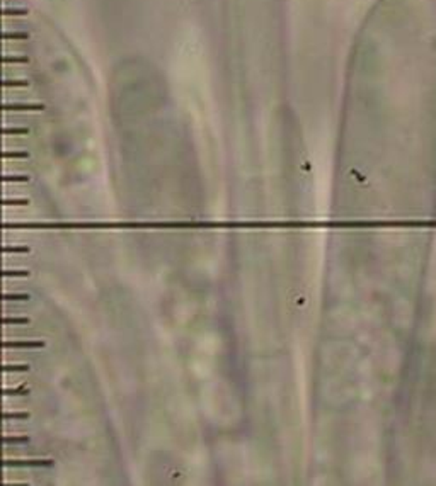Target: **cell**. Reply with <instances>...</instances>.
Here are the masks:
<instances>
[{
	"mask_svg": "<svg viewBox=\"0 0 436 486\" xmlns=\"http://www.w3.org/2000/svg\"><path fill=\"white\" fill-rule=\"evenodd\" d=\"M43 340H0V349H43Z\"/></svg>",
	"mask_w": 436,
	"mask_h": 486,
	"instance_id": "cell-3",
	"label": "cell"
},
{
	"mask_svg": "<svg viewBox=\"0 0 436 486\" xmlns=\"http://www.w3.org/2000/svg\"><path fill=\"white\" fill-rule=\"evenodd\" d=\"M24 134H29V128H23V126L0 128V136H24Z\"/></svg>",
	"mask_w": 436,
	"mask_h": 486,
	"instance_id": "cell-12",
	"label": "cell"
},
{
	"mask_svg": "<svg viewBox=\"0 0 436 486\" xmlns=\"http://www.w3.org/2000/svg\"><path fill=\"white\" fill-rule=\"evenodd\" d=\"M45 106L40 102H0V112H40Z\"/></svg>",
	"mask_w": 436,
	"mask_h": 486,
	"instance_id": "cell-2",
	"label": "cell"
},
{
	"mask_svg": "<svg viewBox=\"0 0 436 486\" xmlns=\"http://www.w3.org/2000/svg\"><path fill=\"white\" fill-rule=\"evenodd\" d=\"M29 294L26 293H0V303L2 301H29Z\"/></svg>",
	"mask_w": 436,
	"mask_h": 486,
	"instance_id": "cell-16",
	"label": "cell"
},
{
	"mask_svg": "<svg viewBox=\"0 0 436 486\" xmlns=\"http://www.w3.org/2000/svg\"><path fill=\"white\" fill-rule=\"evenodd\" d=\"M26 63H29L28 56L0 55V65H26Z\"/></svg>",
	"mask_w": 436,
	"mask_h": 486,
	"instance_id": "cell-10",
	"label": "cell"
},
{
	"mask_svg": "<svg viewBox=\"0 0 436 486\" xmlns=\"http://www.w3.org/2000/svg\"><path fill=\"white\" fill-rule=\"evenodd\" d=\"M29 364H0V374L2 372H28Z\"/></svg>",
	"mask_w": 436,
	"mask_h": 486,
	"instance_id": "cell-14",
	"label": "cell"
},
{
	"mask_svg": "<svg viewBox=\"0 0 436 486\" xmlns=\"http://www.w3.org/2000/svg\"><path fill=\"white\" fill-rule=\"evenodd\" d=\"M28 316H0V325H29Z\"/></svg>",
	"mask_w": 436,
	"mask_h": 486,
	"instance_id": "cell-15",
	"label": "cell"
},
{
	"mask_svg": "<svg viewBox=\"0 0 436 486\" xmlns=\"http://www.w3.org/2000/svg\"><path fill=\"white\" fill-rule=\"evenodd\" d=\"M51 459H0V470H24V468H51Z\"/></svg>",
	"mask_w": 436,
	"mask_h": 486,
	"instance_id": "cell-1",
	"label": "cell"
},
{
	"mask_svg": "<svg viewBox=\"0 0 436 486\" xmlns=\"http://www.w3.org/2000/svg\"><path fill=\"white\" fill-rule=\"evenodd\" d=\"M31 180V177L26 176V173H12V176H0V182H19V184H24V182Z\"/></svg>",
	"mask_w": 436,
	"mask_h": 486,
	"instance_id": "cell-19",
	"label": "cell"
},
{
	"mask_svg": "<svg viewBox=\"0 0 436 486\" xmlns=\"http://www.w3.org/2000/svg\"><path fill=\"white\" fill-rule=\"evenodd\" d=\"M31 414L29 411H0V422L4 420H28Z\"/></svg>",
	"mask_w": 436,
	"mask_h": 486,
	"instance_id": "cell-13",
	"label": "cell"
},
{
	"mask_svg": "<svg viewBox=\"0 0 436 486\" xmlns=\"http://www.w3.org/2000/svg\"><path fill=\"white\" fill-rule=\"evenodd\" d=\"M0 158L6 160H26L29 158V151L24 150H0Z\"/></svg>",
	"mask_w": 436,
	"mask_h": 486,
	"instance_id": "cell-9",
	"label": "cell"
},
{
	"mask_svg": "<svg viewBox=\"0 0 436 486\" xmlns=\"http://www.w3.org/2000/svg\"><path fill=\"white\" fill-rule=\"evenodd\" d=\"M0 486H29V483H24V481H0Z\"/></svg>",
	"mask_w": 436,
	"mask_h": 486,
	"instance_id": "cell-20",
	"label": "cell"
},
{
	"mask_svg": "<svg viewBox=\"0 0 436 486\" xmlns=\"http://www.w3.org/2000/svg\"><path fill=\"white\" fill-rule=\"evenodd\" d=\"M31 272L26 269H0V277H29Z\"/></svg>",
	"mask_w": 436,
	"mask_h": 486,
	"instance_id": "cell-17",
	"label": "cell"
},
{
	"mask_svg": "<svg viewBox=\"0 0 436 486\" xmlns=\"http://www.w3.org/2000/svg\"><path fill=\"white\" fill-rule=\"evenodd\" d=\"M28 436H0V446H19L29 444Z\"/></svg>",
	"mask_w": 436,
	"mask_h": 486,
	"instance_id": "cell-6",
	"label": "cell"
},
{
	"mask_svg": "<svg viewBox=\"0 0 436 486\" xmlns=\"http://www.w3.org/2000/svg\"><path fill=\"white\" fill-rule=\"evenodd\" d=\"M29 11L24 7H0V17H24Z\"/></svg>",
	"mask_w": 436,
	"mask_h": 486,
	"instance_id": "cell-8",
	"label": "cell"
},
{
	"mask_svg": "<svg viewBox=\"0 0 436 486\" xmlns=\"http://www.w3.org/2000/svg\"><path fill=\"white\" fill-rule=\"evenodd\" d=\"M24 207L29 206V199L24 198H14V199H7V198H0V207Z\"/></svg>",
	"mask_w": 436,
	"mask_h": 486,
	"instance_id": "cell-11",
	"label": "cell"
},
{
	"mask_svg": "<svg viewBox=\"0 0 436 486\" xmlns=\"http://www.w3.org/2000/svg\"><path fill=\"white\" fill-rule=\"evenodd\" d=\"M29 388L26 384L16 386V388H0V398L2 396H28Z\"/></svg>",
	"mask_w": 436,
	"mask_h": 486,
	"instance_id": "cell-4",
	"label": "cell"
},
{
	"mask_svg": "<svg viewBox=\"0 0 436 486\" xmlns=\"http://www.w3.org/2000/svg\"><path fill=\"white\" fill-rule=\"evenodd\" d=\"M0 254H29V247H24V245H0Z\"/></svg>",
	"mask_w": 436,
	"mask_h": 486,
	"instance_id": "cell-18",
	"label": "cell"
},
{
	"mask_svg": "<svg viewBox=\"0 0 436 486\" xmlns=\"http://www.w3.org/2000/svg\"><path fill=\"white\" fill-rule=\"evenodd\" d=\"M29 85V80L24 79H0V89H24Z\"/></svg>",
	"mask_w": 436,
	"mask_h": 486,
	"instance_id": "cell-7",
	"label": "cell"
},
{
	"mask_svg": "<svg viewBox=\"0 0 436 486\" xmlns=\"http://www.w3.org/2000/svg\"><path fill=\"white\" fill-rule=\"evenodd\" d=\"M29 40V33L26 31H0V41H24Z\"/></svg>",
	"mask_w": 436,
	"mask_h": 486,
	"instance_id": "cell-5",
	"label": "cell"
}]
</instances>
